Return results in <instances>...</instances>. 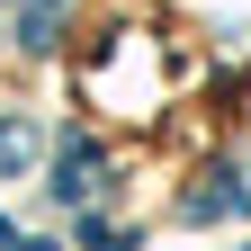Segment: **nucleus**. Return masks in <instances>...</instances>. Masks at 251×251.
<instances>
[{"label":"nucleus","instance_id":"f257e3e1","mask_svg":"<svg viewBox=\"0 0 251 251\" xmlns=\"http://www.w3.org/2000/svg\"><path fill=\"white\" fill-rule=\"evenodd\" d=\"M242 206H251V179H242V171H215V179H198V188L179 198L188 225H215V215H242Z\"/></svg>","mask_w":251,"mask_h":251},{"label":"nucleus","instance_id":"f03ea898","mask_svg":"<svg viewBox=\"0 0 251 251\" xmlns=\"http://www.w3.org/2000/svg\"><path fill=\"white\" fill-rule=\"evenodd\" d=\"M63 27H72V9H63V0H27V9H18V45L54 54V45H63Z\"/></svg>","mask_w":251,"mask_h":251},{"label":"nucleus","instance_id":"7ed1b4c3","mask_svg":"<svg viewBox=\"0 0 251 251\" xmlns=\"http://www.w3.org/2000/svg\"><path fill=\"white\" fill-rule=\"evenodd\" d=\"M36 162V126H0V171H27Z\"/></svg>","mask_w":251,"mask_h":251}]
</instances>
